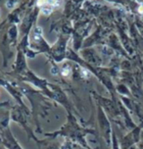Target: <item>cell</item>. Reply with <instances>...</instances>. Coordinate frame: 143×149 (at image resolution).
Instances as JSON below:
<instances>
[{"label": "cell", "instance_id": "1", "mask_svg": "<svg viewBox=\"0 0 143 149\" xmlns=\"http://www.w3.org/2000/svg\"><path fill=\"white\" fill-rule=\"evenodd\" d=\"M61 0H38L37 5L41 8L42 12L45 15H49L55 7H58L60 5Z\"/></svg>", "mask_w": 143, "mask_h": 149}]
</instances>
